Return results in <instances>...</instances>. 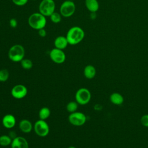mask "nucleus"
<instances>
[{
  "label": "nucleus",
  "instance_id": "1",
  "mask_svg": "<svg viewBox=\"0 0 148 148\" xmlns=\"http://www.w3.org/2000/svg\"><path fill=\"white\" fill-rule=\"evenodd\" d=\"M84 32L83 29L78 26L71 27L67 32L66 38L68 44L75 45L82 41L84 38Z\"/></svg>",
  "mask_w": 148,
  "mask_h": 148
},
{
  "label": "nucleus",
  "instance_id": "2",
  "mask_svg": "<svg viewBox=\"0 0 148 148\" xmlns=\"http://www.w3.org/2000/svg\"><path fill=\"white\" fill-rule=\"evenodd\" d=\"M46 19L45 16L40 13H32L28 18V23L29 25L33 29L39 30L44 28L46 25Z\"/></svg>",
  "mask_w": 148,
  "mask_h": 148
},
{
  "label": "nucleus",
  "instance_id": "3",
  "mask_svg": "<svg viewBox=\"0 0 148 148\" xmlns=\"http://www.w3.org/2000/svg\"><path fill=\"white\" fill-rule=\"evenodd\" d=\"M25 56V49L21 45H14L12 46L8 51L9 58L13 62H20Z\"/></svg>",
  "mask_w": 148,
  "mask_h": 148
},
{
  "label": "nucleus",
  "instance_id": "4",
  "mask_svg": "<svg viewBox=\"0 0 148 148\" xmlns=\"http://www.w3.org/2000/svg\"><path fill=\"white\" fill-rule=\"evenodd\" d=\"M75 98V101L79 105H84L90 101L91 94L88 89L86 88H80L76 92Z\"/></svg>",
  "mask_w": 148,
  "mask_h": 148
},
{
  "label": "nucleus",
  "instance_id": "5",
  "mask_svg": "<svg viewBox=\"0 0 148 148\" xmlns=\"http://www.w3.org/2000/svg\"><path fill=\"white\" fill-rule=\"evenodd\" d=\"M55 8L56 5L53 0H42L39 6V13L45 17L50 16L54 12Z\"/></svg>",
  "mask_w": 148,
  "mask_h": 148
},
{
  "label": "nucleus",
  "instance_id": "6",
  "mask_svg": "<svg viewBox=\"0 0 148 148\" xmlns=\"http://www.w3.org/2000/svg\"><path fill=\"white\" fill-rule=\"evenodd\" d=\"M33 128L36 134L40 137L46 136L49 134L50 131L48 124L45 120L41 119L37 120L35 123Z\"/></svg>",
  "mask_w": 148,
  "mask_h": 148
},
{
  "label": "nucleus",
  "instance_id": "7",
  "mask_svg": "<svg viewBox=\"0 0 148 148\" xmlns=\"http://www.w3.org/2000/svg\"><path fill=\"white\" fill-rule=\"evenodd\" d=\"M75 9L76 6L73 1L70 0L65 1L60 6V14L65 17H70L75 13Z\"/></svg>",
  "mask_w": 148,
  "mask_h": 148
},
{
  "label": "nucleus",
  "instance_id": "8",
  "mask_svg": "<svg viewBox=\"0 0 148 148\" xmlns=\"http://www.w3.org/2000/svg\"><path fill=\"white\" fill-rule=\"evenodd\" d=\"M87 120L86 116L82 112H75L68 116L69 122L75 126H81L85 124Z\"/></svg>",
  "mask_w": 148,
  "mask_h": 148
},
{
  "label": "nucleus",
  "instance_id": "9",
  "mask_svg": "<svg viewBox=\"0 0 148 148\" xmlns=\"http://www.w3.org/2000/svg\"><path fill=\"white\" fill-rule=\"evenodd\" d=\"M49 56L52 61L58 64L63 63L66 59V56L63 50L58 49L56 47L51 50Z\"/></svg>",
  "mask_w": 148,
  "mask_h": 148
},
{
  "label": "nucleus",
  "instance_id": "10",
  "mask_svg": "<svg viewBox=\"0 0 148 148\" xmlns=\"http://www.w3.org/2000/svg\"><path fill=\"white\" fill-rule=\"evenodd\" d=\"M28 92L27 87L23 84L15 85L11 90L12 96L16 99H22L24 98Z\"/></svg>",
  "mask_w": 148,
  "mask_h": 148
},
{
  "label": "nucleus",
  "instance_id": "11",
  "mask_svg": "<svg viewBox=\"0 0 148 148\" xmlns=\"http://www.w3.org/2000/svg\"><path fill=\"white\" fill-rule=\"evenodd\" d=\"M11 148H28V143L25 138L22 136H16L12 139Z\"/></svg>",
  "mask_w": 148,
  "mask_h": 148
},
{
  "label": "nucleus",
  "instance_id": "12",
  "mask_svg": "<svg viewBox=\"0 0 148 148\" xmlns=\"http://www.w3.org/2000/svg\"><path fill=\"white\" fill-rule=\"evenodd\" d=\"M16 118L12 114H7L5 115L2 120V125L7 129H10L14 127L16 125Z\"/></svg>",
  "mask_w": 148,
  "mask_h": 148
},
{
  "label": "nucleus",
  "instance_id": "13",
  "mask_svg": "<svg viewBox=\"0 0 148 148\" xmlns=\"http://www.w3.org/2000/svg\"><path fill=\"white\" fill-rule=\"evenodd\" d=\"M18 127L20 131L25 134L29 133L34 127L31 122L27 119L21 120L18 124Z\"/></svg>",
  "mask_w": 148,
  "mask_h": 148
},
{
  "label": "nucleus",
  "instance_id": "14",
  "mask_svg": "<svg viewBox=\"0 0 148 148\" xmlns=\"http://www.w3.org/2000/svg\"><path fill=\"white\" fill-rule=\"evenodd\" d=\"M54 44L56 48H57L61 50H64L67 47L68 45V42L66 36H58L55 39Z\"/></svg>",
  "mask_w": 148,
  "mask_h": 148
},
{
  "label": "nucleus",
  "instance_id": "15",
  "mask_svg": "<svg viewBox=\"0 0 148 148\" xmlns=\"http://www.w3.org/2000/svg\"><path fill=\"white\" fill-rule=\"evenodd\" d=\"M110 101L115 105H120L124 102V99L123 96L119 92H114L110 94L109 97Z\"/></svg>",
  "mask_w": 148,
  "mask_h": 148
},
{
  "label": "nucleus",
  "instance_id": "16",
  "mask_svg": "<svg viewBox=\"0 0 148 148\" xmlns=\"http://www.w3.org/2000/svg\"><path fill=\"white\" fill-rule=\"evenodd\" d=\"M96 69L92 65H86L83 70V74L86 78L88 79H93L96 75Z\"/></svg>",
  "mask_w": 148,
  "mask_h": 148
},
{
  "label": "nucleus",
  "instance_id": "17",
  "mask_svg": "<svg viewBox=\"0 0 148 148\" xmlns=\"http://www.w3.org/2000/svg\"><path fill=\"white\" fill-rule=\"evenodd\" d=\"M86 8L91 13H95L99 9V3L97 0H85Z\"/></svg>",
  "mask_w": 148,
  "mask_h": 148
},
{
  "label": "nucleus",
  "instance_id": "18",
  "mask_svg": "<svg viewBox=\"0 0 148 148\" xmlns=\"http://www.w3.org/2000/svg\"><path fill=\"white\" fill-rule=\"evenodd\" d=\"M50 110L47 107H43L39 111V119L46 120L50 115Z\"/></svg>",
  "mask_w": 148,
  "mask_h": 148
},
{
  "label": "nucleus",
  "instance_id": "19",
  "mask_svg": "<svg viewBox=\"0 0 148 148\" xmlns=\"http://www.w3.org/2000/svg\"><path fill=\"white\" fill-rule=\"evenodd\" d=\"M12 142L11 137L7 135H2L0 136V146L6 147L10 145Z\"/></svg>",
  "mask_w": 148,
  "mask_h": 148
},
{
  "label": "nucleus",
  "instance_id": "20",
  "mask_svg": "<svg viewBox=\"0 0 148 148\" xmlns=\"http://www.w3.org/2000/svg\"><path fill=\"white\" fill-rule=\"evenodd\" d=\"M78 103L77 102L75 101H71L68 102L66 105V110L69 113H73L77 111V109L78 108Z\"/></svg>",
  "mask_w": 148,
  "mask_h": 148
},
{
  "label": "nucleus",
  "instance_id": "21",
  "mask_svg": "<svg viewBox=\"0 0 148 148\" xmlns=\"http://www.w3.org/2000/svg\"><path fill=\"white\" fill-rule=\"evenodd\" d=\"M20 62L22 68L24 69H30L33 66L32 61L28 58H23Z\"/></svg>",
  "mask_w": 148,
  "mask_h": 148
},
{
  "label": "nucleus",
  "instance_id": "22",
  "mask_svg": "<svg viewBox=\"0 0 148 148\" xmlns=\"http://www.w3.org/2000/svg\"><path fill=\"white\" fill-rule=\"evenodd\" d=\"M9 77V73L7 69H2L0 70V82L7 81Z\"/></svg>",
  "mask_w": 148,
  "mask_h": 148
},
{
  "label": "nucleus",
  "instance_id": "23",
  "mask_svg": "<svg viewBox=\"0 0 148 148\" xmlns=\"http://www.w3.org/2000/svg\"><path fill=\"white\" fill-rule=\"evenodd\" d=\"M50 17L51 21L54 23H58L61 21V14L57 12H54L51 14Z\"/></svg>",
  "mask_w": 148,
  "mask_h": 148
},
{
  "label": "nucleus",
  "instance_id": "24",
  "mask_svg": "<svg viewBox=\"0 0 148 148\" xmlns=\"http://www.w3.org/2000/svg\"><path fill=\"white\" fill-rule=\"evenodd\" d=\"M140 123L143 126L148 127V114H144L141 117Z\"/></svg>",
  "mask_w": 148,
  "mask_h": 148
},
{
  "label": "nucleus",
  "instance_id": "25",
  "mask_svg": "<svg viewBox=\"0 0 148 148\" xmlns=\"http://www.w3.org/2000/svg\"><path fill=\"white\" fill-rule=\"evenodd\" d=\"M12 1L16 5L21 6L26 5L28 0H12Z\"/></svg>",
  "mask_w": 148,
  "mask_h": 148
},
{
  "label": "nucleus",
  "instance_id": "26",
  "mask_svg": "<svg viewBox=\"0 0 148 148\" xmlns=\"http://www.w3.org/2000/svg\"><path fill=\"white\" fill-rule=\"evenodd\" d=\"M9 25H10V27L11 28H14L17 27V20L13 18H11L10 20H9Z\"/></svg>",
  "mask_w": 148,
  "mask_h": 148
},
{
  "label": "nucleus",
  "instance_id": "27",
  "mask_svg": "<svg viewBox=\"0 0 148 148\" xmlns=\"http://www.w3.org/2000/svg\"><path fill=\"white\" fill-rule=\"evenodd\" d=\"M38 34L40 37H45L46 36V31L44 28L38 30Z\"/></svg>",
  "mask_w": 148,
  "mask_h": 148
},
{
  "label": "nucleus",
  "instance_id": "28",
  "mask_svg": "<svg viewBox=\"0 0 148 148\" xmlns=\"http://www.w3.org/2000/svg\"><path fill=\"white\" fill-rule=\"evenodd\" d=\"M68 148H76V147H75V146H69Z\"/></svg>",
  "mask_w": 148,
  "mask_h": 148
},
{
  "label": "nucleus",
  "instance_id": "29",
  "mask_svg": "<svg viewBox=\"0 0 148 148\" xmlns=\"http://www.w3.org/2000/svg\"><path fill=\"white\" fill-rule=\"evenodd\" d=\"M32 1H35V0H32Z\"/></svg>",
  "mask_w": 148,
  "mask_h": 148
},
{
  "label": "nucleus",
  "instance_id": "30",
  "mask_svg": "<svg viewBox=\"0 0 148 148\" xmlns=\"http://www.w3.org/2000/svg\"><path fill=\"white\" fill-rule=\"evenodd\" d=\"M70 1H72V0H70Z\"/></svg>",
  "mask_w": 148,
  "mask_h": 148
}]
</instances>
